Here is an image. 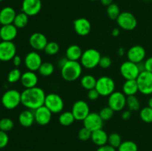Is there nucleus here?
<instances>
[{
	"label": "nucleus",
	"mask_w": 152,
	"mask_h": 151,
	"mask_svg": "<svg viewBox=\"0 0 152 151\" xmlns=\"http://www.w3.org/2000/svg\"><path fill=\"white\" fill-rule=\"evenodd\" d=\"M45 97L44 90L37 86L25 89L21 93V102L25 107L34 111L44 105Z\"/></svg>",
	"instance_id": "1"
},
{
	"label": "nucleus",
	"mask_w": 152,
	"mask_h": 151,
	"mask_svg": "<svg viewBox=\"0 0 152 151\" xmlns=\"http://www.w3.org/2000/svg\"><path fill=\"white\" fill-rule=\"evenodd\" d=\"M83 72V66L78 61H70L64 64L61 68V76L67 81H74L78 79Z\"/></svg>",
	"instance_id": "2"
},
{
	"label": "nucleus",
	"mask_w": 152,
	"mask_h": 151,
	"mask_svg": "<svg viewBox=\"0 0 152 151\" xmlns=\"http://www.w3.org/2000/svg\"><path fill=\"white\" fill-rule=\"evenodd\" d=\"M101 55L98 50L90 48L85 50L80 59L81 65L86 69H93L99 65Z\"/></svg>",
	"instance_id": "3"
},
{
	"label": "nucleus",
	"mask_w": 152,
	"mask_h": 151,
	"mask_svg": "<svg viewBox=\"0 0 152 151\" xmlns=\"http://www.w3.org/2000/svg\"><path fill=\"white\" fill-rule=\"evenodd\" d=\"M1 104L7 110H13L17 107L21 102V93L16 90H7L1 96Z\"/></svg>",
	"instance_id": "4"
},
{
	"label": "nucleus",
	"mask_w": 152,
	"mask_h": 151,
	"mask_svg": "<svg viewBox=\"0 0 152 151\" xmlns=\"http://www.w3.org/2000/svg\"><path fill=\"white\" fill-rule=\"evenodd\" d=\"M95 88L100 96H109L115 90V82L111 77L104 76L96 80Z\"/></svg>",
	"instance_id": "5"
},
{
	"label": "nucleus",
	"mask_w": 152,
	"mask_h": 151,
	"mask_svg": "<svg viewBox=\"0 0 152 151\" xmlns=\"http://www.w3.org/2000/svg\"><path fill=\"white\" fill-rule=\"evenodd\" d=\"M44 105L52 113H59L63 110L64 102L62 97L56 93H48L46 95Z\"/></svg>",
	"instance_id": "6"
},
{
	"label": "nucleus",
	"mask_w": 152,
	"mask_h": 151,
	"mask_svg": "<svg viewBox=\"0 0 152 151\" xmlns=\"http://www.w3.org/2000/svg\"><path fill=\"white\" fill-rule=\"evenodd\" d=\"M138 89L144 95L152 94V73L142 71L137 78Z\"/></svg>",
	"instance_id": "7"
},
{
	"label": "nucleus",
	"mask_w": 152,
	"mask_h": 151,
	"mask_svg": "<svg viewBox=\"0 0 152 151\" xmlns=\"http://www.w3.org/2000/svg\"><path fill=\"white\" fill-rule=\"evenodd\" d=\"M117 22L120 28L126 30H132L136 28L137 20L130 12H122L117 19Z\"/></svg>",
	"instance_id": "8"
},
{
	"label": "nucleus",
	"mask_w": 152,
	"mask_h": 151,
	"mask_svg": "<svg viewBox=\"0 0 152 151\" xmlns=\"http://www.w3.org/2000/svg\"><path fill=\"white\" fill-rule=\"evenodd\" d=\"M120 73L126 80L137 79L140 73L137 64L130 61L123 62L120 66Z\"/></svg>",
	"instance_id": "9"
},
{
	"label": "nucleus",
	"mask_w": 152,
	"mask_h": 151,
	"mask_svg": "<svg viewBox=\"0 0 152 151\" xmlns=\"http://www.w3.org/2000/svg\"><path fill=\"white\" fill-rule=\"evenodd\" d=\"M126 95L123 92H115L111 93L108 97V106L114 111H120L125 107L126 105Z\"/></svg>",
	"instance_id": "10"
},
{
	"label": "nucleus",
	"mask_w": 152,
	"mask_h": 151,
	"mask_svg": "<svg viewBox=\"0 0 152 151\" xmlns=\"http://www.w3.org/2000/svg\"><path fill=\"white\" fill-rule=\"evenodd\" d=\"M16 47L13 41H1L0 42V60L8 62L16 56Z\"/></svg>",
	"instance_id": "11"
},
{
	"label": "nucleus",
	"mask_w": 152,
	"mask_h": 151,
	"mask_svg": "<svg viewBox=\"0 0 152 151\" xmlns=\"http://www.w3.org/2000/svg\"><path fill=\"white\" fill-rule=\"evenodd\" d=\"M71 112L75 118V120L83 121L90 113V108L87 102L83 100H79L73 105Z\"/></svg>",
	"instance_id": "12"
},
{
	"label": "nucleus",
	"mask_w": 152,
	"mask_h": 151,
	"mask_svg": "<svg viewBox=\"0 0 152 151\" xmlns=\"http://www.w3.org/2000/svg\"><path fill=\"white\" fill-rule=\"evenodd\" d=\"M103 120L97 113H90L88 116L83 120L84 127L91 132L102 129L103 126Z\"/></svg>",
	"instance_id": "13"
},
{
	"label": "nucleus",
	"mask_w": 152,
	"mask_h": 151,
	"mask_svg": "<svg viewBox=\"0 0 152 151\" xmlns=\"http://www.w3.org/2000/svg\"><path fill=\"white\" fill-rule=\"evenodd\" d=\"M42 9L41 0H23L22 4V12L28 16L37 15Z\"/></svg>",
	"instance_id": "14"
},
{
	"label": "nucleus",
	"mask_w": 152,
	"mask_h": 151,
	"mask_svg": "<svg viewBox=\"0 0 152 151\" xmlns=\"http://www.w3.org/2000/svg\"><path fill=\"white\" fill-rule=\"evenodd\" d=\"M42 64V60L40 55L37 52L31 51L25 56V65L29 70L34 72L38 70Z\"/></svg>",
	"instance_id": "15"
},
{
	"label": "nucleus",
	"mask_w": 152,
	"mask_h": 151,
	"mask_svg": "<svg viewBox=\"0 0 152 151\" xmlns=\"http://www.w3.org/2000/svg\"><path fill=\"white\" fill-rule=\"evenodd\" d=\"M52 113L45 105L34 110L35 121L41 126L47 125L52 118Z\"/></svg>",
	"instance_id": "16"
},
{
	"label": "nucleus",
	"mask_w": 152,
	"mask_h": 151,
	"mask_svg": "<svg viewBox=\"0 0 152 151\" xmlns=\"http://www.w3.org/2000/svg\"><path fill=\"white\" fill-rule=\"evenodd\" d=\"M145 50L140 45L132 46L127 52L128 60L134 63L142 62L145 57Z\"/></svg>",
	"instance_id": "17"
},
{
	"label": "nucleus",
	"mask_w": 152,
	"mask_h": 151,
	"mask_svg": "<svg viewBox=\"0 0 152 151\" xmlns=\"http://www.w3.org/2000/svg\"><path fill=\"white\" fill-rule=\"evenodd\" d=\"M29 43L32 48L39 51L45 50L48 41L45 34L42 33H34L30 36Z\"/></svg>",
	"instance_id": "18"
},
{
	"label": "nucleus",
	"mask_w": 152,
	"mask_h": 151,
	"mask_svg": "<svg viewBox=\"0 0 152 151\" xmlns=\"http://www.w3.org/2000/svg\"><path fill=\"white\" fill-rule=\"evenodd\" d=\"M74 28L79 36H86L90 33L91 25L88 19L86 18H78L74 21Z\"/></svg>",
	"instance_id": "19"
},
{
	"label": "nucleus",
	"mask_w": 152,
	"mask_h": 151,
	"mask_svg": "<svg viewBox=\"0 0 152 151\" xmlns=\"http://www.w3.org/2000/svg\"><path fill=\"white\" fill-rule=\"evenodd\" d=\"M18 28L13 24L2 25L0 28V36L1 41H12L16 37Z\"/></svg>",
	"instance_id": "20"
},
{
	"label": "nucleus",
	"mask_w": 152,
	"mask_h": 151,
	"mask_svg": "<svg viewBox=\"0 0 152 151\" xmlns=\"http://www.w3.org/2000/svg\"><path fill=\"white\" fill-rule=\"evenodd\" d=\"M20 81L25 89L37 87L38 83V76L34 71L28 70L22 74Z\"/></svg>",
	"instance_id": "21"
},
{
	"label": "nucleus",
	"mask_w": 152,
	"mask_h": 151,
	"mask_svg": "<svg viewBox=\"0 0 152 151\" xmlns=\"http://www.w3.org/2000/svg\"><path fill=\"white\" fill-rule=\"evenodd\" d=\"M16 16V13L13 7H4L0 10V23L2 25L13 24Z\"/></svg>",
	"instance_id": "22"
},
{
	"label": "nucleus",
	"mask_w": 152,
	"mask_h": 151,
	"mask_svg": "<svg viewBox=\"0 0 152 151\" xmlns=\"http://www.w3.org/2000/svg\"><path fill=\"white\" fill-rule=\"evenodd\" d=\"M35 121L34 111L31 110H23L19 115V122L22 127H29L33 125Z\"/></svg>",
	"instance_id": "23"
},
{
	"label": "nucleus",
	"mask_w": 152,
	"mask_h": 151,
	"mask_svg": "<svg viewBox=\"0 0 152 151\" xmlns=\"http://www.w3.org/2000/svg\"><path fill=\"white\" fill-rule=\"evenodd\" d=\"M92 142L97 146H102L108 143V136L105 130L102 129L94 130L92 132L91 137Z\"/></svg>",
	"instance_id": "24"
},
{
	"label": "nucleus",
	"mask_w": 152,
	"mask_h": 151,
	"mask_svg": "<svg viewBox=\"0 0 152 151\" xmlns=\"http://www.w3.org/2000/svg\"><path fill=\"white\" fill-rule=\"evenodd\" d=\"M83 53V50L80 46L77 45V44H73L67 48L65 56H66V59L68 60L78 61L81 59Z\"/></svg>",
	"instance_id": "25"
},
{
	"label": "nucleus",
	"mask_w": 152,
	"mask_h": 151,
	"mask_svg": "<svg viewBox=\"0 0 152 151\" xmlns=\"http://www.w3.org/2000/svg\"><path fill=\"white\" fill-rule=\"evenodd\" d=\"M138 91L139 89L136 79L126 80L123 85V93L126 96H135Z\"/></svg>",
	"instance_id": "26"
},
{
	"label": "nucleus",
	"mask_w": 152,
	"mask_h": 151,
	"mask_svg": "<svg viewBox=\"0 0 152 151\" xmlns=\"http://www.w3.org/2000/svg\"><path fill=\"white\" fill-rule=\"evenodd\" d=\"M96 80L94 76L91 75H85L81 78V85L83 88L87 90H92L95 88L96 84Z\"/></svg>",
	"instance_id": "27"
},
{
	"label": "nucleus",
	"mask_w": 152,
	"mask_h": 151,
	"mask_svg": "<svg viewBox=\"0 0 152 151\" xmlns=\"http://www.w3.org/2000/svg\"><path fill=\"white\" fill-rule=\"evenodd\" d=\"M74 121L75 118L71 111H65L62 113L59 117V122L62 126H70Z\"/></svg>",
	"instance_id": "28"
},
{
	"label": "nucleus",
	"mask_w": 152,
	"mask_h": 151,
	"mask_svg": "<svg viewBox=\"0 0 152 151\" xmlns=\"http://www.w3.org/2000/svg\"><path fill=\"white\" fill-rule=\"evenodd\" d=\"M28 17L29 16L26 14V13L21 12V13H17L15 17L14 22H13V25L19 29L21 28H24L28 23Z\"/></svg>",
	"instance_id": "29"
},
{
	"label": "nucleus",
	"mask_w": 152,
	"mask_h": 151,
	"mask_svg": "<svg viewBox=\"0 0 152 151\" xmlns=\"http://www.w3.org/2000/svg\"><path fill=\"white\" fill-rule=\"evenodd\" d=\"M39 73L41 76L44 77L50 76V75H52L54 71V66L52 63L48 62H42V64L41 65L40 68L38 70Z\"/></svg>",
	"instance_id": "30"
},
{
	"label": "nucleus",
	"mask_w": 152,
	"mask_h": 151,
	"mask_svg": "<svg viewBox=\"0 0 152 151\" xmlns=\"http://www.w3.org/2000/svg\"><path fill=\"white\" fill-rule=\"evenodd\" d=\"M126 105L130 111H137L140 109V102L136 96H128Z\"/></svg>",
	"instance_id": "31"
},
{
	"label": "nucleus",
	"mask_w": 152,
	"mask_h": 151,
	"mask_svg": "<svg viewBox=\"0 0 152 151\" xmlns=\"http://www.w3.org/2000/svg\"><path fill=\"white\" fill-rule=\"evenodd\" d=\"M106 11L108 17L113 20H117V19L120 14V7L117 4H114V3H112L107 7Z\"/></svg>",
	"instance_id": "32"
},
{
	"label": "nucleus",
	"mask_w": 152,
	"mask_h": 151,
	"mask_svg": "<svg viewBox=\"0 0 152 151\" xmlns=\"http://www.w3.org/2000/svg\"><path fill=\"white\" fill-rule=\"evenodd\" d=\"M118 151H138V147L132 141H125L118 147Z\"/></svg>",
	"instance_id": "33"
},
{
	"label": "nucleus",
	"mask_w": 152,
	"mask_h": 151,
	"mask_svg": "<svg viewBox=\"0 0 152 151\" xmlns=\"http://www.w3.org/2000/svg\"><path fill=\"white\" fill-rule=\"evenodd\" d=\"M140 118L145 123H152V108L145 107L140 112Z\"/></svg>",
	"instance_id": "34"
},
{
	"label": "nucleus",
	"mask_w": 152,
	"mask_h": 151,
	"mask_svg": "<svg viewBox=\"0 0 152 151\" xmlns=\"http://www.w3.org/2000/svg\"><path fill=\"white\" fill-rule=\"evenodd\" d=\"M122 138L120 134L117 133H111L108 136V144L112 146L114 148H118L122 143Z\"/></svg>",
	"instance_id": "35"
},
{
	"label": "nucleus",
	"mask_w": 152,
	"mask_h": 151,
	"mask_svg": "<svg viewBox=\"0 0 152 151\" xmlns=\"http://www.w3.org/2000/svg\"><path fill=\"white\" fill-rule=\"evenodd\" d=\"M14 127L13 120L9 118H3L0 120V130L8 132L11 130Z\"/></svg>",
	"instance_id": "36"
},
{
	"label": "nucleus",
	"mask_w": 152,
	"mask_h": 151,
	"mask_svg": "<svg viewBox=\"0 0 152 151\" xmlns=\"http://www.w3.org/2000/svg\"><path fill=\"white\" fill-rule=\"evenodd\" d=\"M44 50L48 55H50V56L56 55L59 50V45L56 41H50L48 43Z\"/></svg>",
	"instance_id": "37"
},
{
	"label": "nucleus",
	"mask_w": 152,
	"mask_h": 151,
	"mask_svg": "<svg viewBox=\"0 0 152 151\" xmlns=\"http://www.w3.org/2000/svg\"><path fill=\"white\" fill-rule=\"evenodd\" d=\"M22 73L18 68H14L9 72L7 75V81L10 83H16L21 79Z\"/></svg>",
	"instance_id": "38"
},
{
	"label": "nucleus",
	"mask_w": 152,
	"mask_h": 151,
	"mask_svg": "<svg viewBox=\"0 0 152 151\" xmlns=\"http://www.w3.org/2000/svg\"><path fill=\"white\" fill-rule=\"evenodd\" d=\"M114 111L109 106L105 107L99 111V114L103 121H108L114 115Z\"/></svg>",
	"instance_id": "39"
},
{
	"label": "nucleus",
	"mask_w": 152,
	"mask_h": 151,
	"mask_svg": "<svg viewBox=\"0 0 152 151\" xmlns=\"http://www.w3.org/2000/svg\"><path fill=\"white\" fill-rule=\"evenodd\" d=\"M91 133L92 132L91 130H89L88 129L84 127L79 130L78 137L80 140L85 142V141H87L91 139Z\"/></svg>",
	"instance_id": "40"
},
{
	"label": "nucleus",
	"mask_w": 152,
	"mask_h": 151,
	"mask_svg": "<svg viewBox=\"0 0 152 151\" xmlns=\"http://www.w3.org/2000/svg\"><path fill=\"white\" fill-rule=\"evenodd\" d=\"M111 63H112V61H111V58L109 56H102L99 60V66L100 68H103V69H107L109 67H111Z\"/></svg>",
	"instance_id": "41"
},
{
	"label": "nucleus",
	"mask_w": 152,
	"mask_h": 151,
	"mask_svg": "<svg viewBox=\"0 0 152 151\" xmlns=\"http://www.w3.org/2000/svg\"><path fill=\"white\" fill-rule=\"evenodd\" d=\"M9 142L8 135L7 134V132L0 130V149L5 147L7 145Z\"/></svg>",
	"instance_id": "42"
},
{
	"label": "nucleus",
	"mask_w": 152,
	"mask_h": 151,
	"mask_svg": "<svg viewBox=\"0 0 152 151\" xmlns=\"http://www.w3.org/2000/svg\"><path fill=\"white\" fill-rule=\"evenodd\" d=\"M99 96L100 95H99V92L96 90V88H94L92 90H88V98L91 101H96V99H99Z\"/></svg>",
	"instance_id": "43"
},
{
	"label": "nucleus",
	"mask_w": 152,
	"mask_h": 151,
	"mask_svg": "<svg viewBox=\"0 0 152 151\" xmlns=\"http://www.w3.org/2000/svg\"><path fill=\"white\" fill-rule=\"evenodd\" d=\"M145 64V71L152 73V56L151 57L148 58L144 62Z\"/></svg>",
	"instance_id": "44"
},
{
	"label": "nucleus",
	"mask_w": 152,
	"mask_h": 151,
	"mask_svg": "<svg viewBox=\"0 0 152 151\" xmlns=\"http://www.w3.org/2000/svg\"><path fill=\"white\" fill-rule=\"evenodd\" d=\"M96 151H116V148L106 144L102 146H99Z\"/></svg>",
	"instance_id": "45"
},
{
	"label": "nucleus",
	"mask_w": 152,
	"mask_h": 151,
	"mask_svg": "<svg viewBox=\"0 0 152 151\" xmlns=\"http://www.w3.org/2000/svg\"><path fill=\"white\" fill-rule=\"evenodd\" d=\"M12 60H13V65H14L15 67H16V68L20 66L21 63H22V59H21L20 56H17V55H16Z\"/></svg>",
	"instance_id": "46"
},
{
	"label": "nucleus",
	"mask_w": 152,
	"mask_h": 151,
	"mask_svg": "<svg viewBox=\"0 0 152 151\" xmlns=\"http://www.w3.org/2000/svg\"><path fill=\"white\" fill-rule=\"evenodd\" d=\"M131 116H132V113H131V111L129 110H125L122 113L121 117L123 120H129L131 118Z\"/></svg>",
	"instance_id": "47"
},
{
	"label": "nucleus",
	"mask_w": 152,
	"mask_h": 151,
	"mask_svg": "<svg viewBox=\"0 0 152 151\" xmlns=\"http://www.w3.org/2000/svg\"><path fill=\"white\" fill-rule=\"evenodd\" d=\"M102 3V4H103L104 6H109L110 4H111L113 3V0H99Z\"/></svg>",
	"instance_id": "48"
},
{
	"label": "nucleus",
	"mask_w": 152,
	"mask_h": 151,
	"mask_svg": "<svg viewBox=\"0 0 152 151\" xmlns=\"http://www.w3.org/2000/svg\"><path fill=\"white\" fill-rule=\"evenodd\" d=\"M111 34H112L113 36H118L119 34H120V30H119V28H114V29L112 30V31H111Z\"/></svg>",
	"instance_id": "49"
},
{
	"label": "nucleus",
	"mask_w": 152,
	"mask_h": 151,
	"mask_svg": "<svg viewBox=\"0 0 152 151\" xmlns=\"http://www.w3.org/2000/svg\"><path fill=\"white\" fill-rule=\"evenodd\" d=\"M117 54L120 56H123L125 54V49L123 47H120L117 50Z\"/></svg>",
	"instance_id": "50"
},
{
	"label": "nucleus",
	"mask_w": 152,
	"mask_h": 151,
	"mask_svg": "<svg viewBox=\"0 0 152 151\" xmlns=\"http://www.w3.org/2000/svg\"><path fill=\"white\" fill-rule=\"evenodd\" d=\"M148 107L152 108V97H151L148 100Z\"/></svg>",
	"instance_id": "51"
},
{
	"label": "nucleus",
	"mask_w": 152,
	"mask_h": 151,
	"mask_svg": "<svg viewBox=\"0 0 152 151\" xmlns=\"http://www.w3.org/2000/svg\"><path fill=\"white\" fill-rule=\"evenodd\" d=\"M89 1H99V0H89Z\"/></svg>",
	"instance_id": "52"
},
{
	"label": "nucleus",
	"mask_w": 152,
	"mask_h": 151,
	"mask_svg": "<svg viewBox=\"0 0 152 151\" xmlns=\"http://www.w3.org/2000/svg\"><path fill=\"white\" fill-rule=\"evenodd\" d=\"M1 41V36H0V42Z\"/></svg>",
	"instance_id": "53"
},
{
	"label": "nucleus",
	"mask_w": 152,
	"mask_h": 151,
	"mask_svg": "<svg viewBox=\"0 0 152 151\" xmlns=\"http://www.w3.org/2000/svg\"><path fill=\"white\" fill-rule=\"evenodd\" d=\"M2 1V0H0V1Z\"/></svg>",
	"instance_id": "54"
},
{
	"label": "nucleus",
	"mask_w": 152,
	"mask_h": 151,
	"mask_svg": "<svg viewBox=\"0 0 152 151\" xmlns=\"http://www.w3.org/2000/svg\"><path fill=\"white\" fill-rule=\"evenodd\" d=\"M1 62V60H0V62Z\"/></svg>",
	"instance_id": "55"
},
{
	"label": "nucleus",
	"mask_w": 152,
	"mask_h": 151,
	"mask_svg": "<svg viewBox=\"0 0 152 151\" xmlns=\"http://www.w3.org/2000/svg\"><path fill=\"white\" fill-rule=\"evenodd\" d=\"M27 151H31V150H27Z\"/></svg>",
	"instance_id": "56"
},
{
	"label": "nucleus",
	"mask_w": 152,
	"mask_h": 151,
	"mask_svg": "<svg viewBox=\"0 0 152 151\" xmlns=\"http://www.w3.org/2000/svg\"><path fill=\"white\" fill-rule=\"evenodd\" d=\"M0 25H1V23H0Z\"/></svg>",
	"instance_id": "57"
}]
</instances>
